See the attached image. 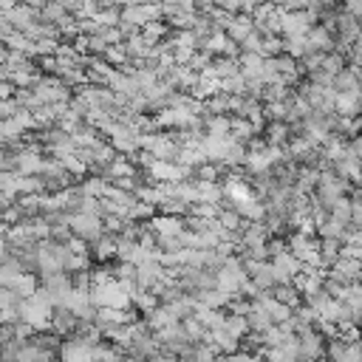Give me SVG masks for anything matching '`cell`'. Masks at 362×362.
<instances>
[{"mask_svg": "<svg viewBox=\"0 0 362 362\" xmlns=\"http://www.w3.org/2000/svg\"><path fill=\"white\" fill-rule=\"evenodd\" d=\"M71 226H74V232L79 235V238H85V240H96L99 238V221L96 218H90V215H76L74 221H71Z\"/></svg>", "mask_w": 362, "mask_h": 362, "instance_id": "1", "label": "cell"}]
</instances>
